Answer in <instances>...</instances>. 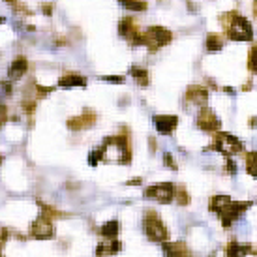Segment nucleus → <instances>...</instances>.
Returning a JSON list of instances; mask_svg holds the SVG:
<instances>
[{"mask_svg": "<svg viewBox=\"0 0 257 257\" xmlns=\"http://www.w3.org/2000/svg\"><path fill=\"white\" fill-rule=\"evenodd\" d=\"M100 154L101 160H105V162H118V164L130 162L128 143L124 137H109L100 149Z\"/></svg>", "mask_w": 257, "mask_h": 257, "instance_id": "obj_1", "label": "nucleus"}, {"mask_svg": "<svg viewBox=\"0 0 257 257\" xmlns=\"http://www.w3.org/2000/svg\"><path fill=\"white\" fill-rule=\"evenodd\" d=\"M235 19H223V23L227 25V34L231 40L235 42H250L251 36H253V30H251V25L248 19H244L240 15L233 14Z\"/></svg>", "mask_w": 257, "mask_h": 257, "instance_id": "obj_2", "label": "nucleus"}, {"mask_svg": "<svg viewBox=\"0 0 257 257\" xmlns=\"http://www.w3.org/2000/svg\"><path fill=\"white\" fill-rule=\"evenodd\" d=\"M145 233L149 235L150 240H156V242H164L167 238V229L165 223L160 220V216H156V212H147L145 214Z\"/></svg>", "mask_w": 257, "mask_h": 257, "instance_id": "obj_3", "label": "nucleus"}, {"mask_svg": "<svg viewBox=\"0 0 257 257\" xmlns=\"http://www.w3.org/2000/svg\"><path fill=\"white\" fill-rule=\"evenodd\" d=\"M169 42H171V32L167 29H164V27H150L149 32L143 34V43L150 51L162 49Z\"/></svg>", "mask_w": 257, "mask_h": 257, "instance_id": "obj_4", "label": "nucleus"}, {"mask_svg": "<svg viewBox=\"0 0 257 257\" xmlns=\"http://www.w3.org/2000/svg\"><path fill=\"white\" fill-rule=\"evenodd\" d=\"M212 149L221 152V154H225V156H235V154H238L242 150V143L236 137L229 136V134H218Z\"/></svg>", "mask_w": 257, "mask_h": 257, "instance_id": "obj_5", "label": "nucleus"}, {"mask_svg": "<svg viewBox=\"0 0 257 257\" xmlns=\"http://www.w3.org/2000/svg\"><path fill=\"white\" fill-rule=\"evenodd\" d=\"M251 207V201L248 203H242V201H229L225 208L220 212L221 216V221H223V225H231L235 220H238V216H242V212L246 208Z\"/></svg>", "mask_w": 257, "mask_h": 257, "instance_id": "obj_6", "label": "nucleus"}, {"mask_svg": "<svg viewBox=\"0 0 257 257\" xmlns=\"http://www.w3.org/2000/svg\"><path fill=\"white\" fill-rule=\"evenodd\" d=\"M145 195L154 201H160V203H171L173 197H175V186L169 184V182L150 186L145 190Z\"/></svg>", "mask_w": 257, "mask_h": 257, "instance_id": "obj_7", "label": "nucleus"}, {"mask_svg": "<svg viewBox=\"0 0 257 257\" xmlns=\"http://www.w3.org/2000/svg\"><path fill=\"white\" fill-rule=\"evenodd\" d=\"M30 235L34 238H40V240H47V238H53L55 236V227L47 216H40L32 227H30Z\"/></svg>", "mask_w": 257, "mask_h": 257, "instance_id": "obj_8", "label": "nucleus"}, {"mask_svg": "<svg viewBox=\"0 0 257 257\" xmlns=\"http://www.w3.org/2000/svg\"><path fill=\"white\" fill-rule=\"evenodd\" d=\"M177 124H179V116H175V114H156L154 116V126L164 136L173 134L175 128H177Z\"/></svg>", "mask_w": 257, "mask_h": 257, "instance_id": "obj_9", "label": "nucleus"}, {"mask_svg": "<svg viewBox=\"0 0 257 257\" xmlns=\"http://www.w3.org/2000/svg\"><path fill=\"white\" fill-rule=\"evenodd\" d=\"M197 126H199L201 130H205V132H214V130L220 128V118H218L210 109L203 107L199 116H197Z\"/></svg>", "mask_w": 257, "mask_h": 257, "instance_id": "obj_10", "label": "nucleus"}, {"mask_svg": "<svg viewBox=\"0 0 257 257\" xmlns=\"http://www.w3.org/2000/svg\"><path fill=\"white\" fill-rule=\"evenodd\" d=\"M208 100V90L203 86H190L188 94H186V103H193V105H205Z\"/></svg>", "mask_w": 257, "mask_h": 257, "instance_id": "obj_11", "label": "nucleus"}, {"mask_svg": "<svg viewBox=\"0 0 257 257\" xmlns=\"http://www.w3.org/2000/svg\"><path fill=\"white\" fill-rule=\"evenodd\" d=\"M29 70V62L25 60V58H17L14 64L10 66V70H8V75L12 81H17V79H21L25 73Z\"/></svg>", "mask_w": 257, "mask_h": 257, "instance_id": "obj_12", "label": "nucleus"}, {"mask_svg": "<svg viewBox=\"0 0 257 257\" xmlns=\"http://www.w3.org/2000/svg\"><path fill=\"white\" fill-rule=\"evenodd\" d=\"M86 81L83 75H77V73H70V75H66L58 81V86H62V88H70V86H85Z\"/></svg>", "mask_w": 257, "mask_h": 257, "instance_id": "obj_13", "label": "nucleus"}, {"mask_svg": "<svg viewBox=\"0 0 257 257\" xmlns=\"http://www.w3.org/2000/svg\"><path fill=\"white\" fill-rule=\"evenodd\" d=\"M94 120H96V116H94L92 113L88 114V111H86V113H83L81 116H77V118H72V120L68 122V124H70V128H73V130H81V128H86V126H90Z\"/></svg>", "mask_w": 257, "mask_h": 257, "instance_id": "obj_14", "label": "nucleus"}, {"mask_svg": "<svg viewBox=\"0 0 257 257\" xmlns=\"http://www.w3.org/2000/svg\"><path fill=\"white\" fill-rule=\"evenodd\" d=\"M164 251L167 255H190V250L182 242L177 244H164Z\"/></svg>", "mask_w": 257, "mask_h": 257, "instance_id": "obj_15", "label": "nucleus"}, {"mask_svg": "<svg viewBox=\"0 0 257 257\" xmlns=\"http://www.w3.org/2000/svg\"><path fill=\"white\" fill-rule=\"evenodd\" d=\"M118 231H120V223L116 220H111V221H107V223H103L101 235L107 236V238H114V236L118 235Z\"/></svg>", "mask_w": 257, "mask_h": 257, "instance_id": "obj_16", "label": "nucleus"}, {"mask_svg": "<svg viewBox=\"0 0 257 257\" xmlns=\"http://www.w3.org/2000/svg\"><path fill=\"white\" fill-rule=\"evenodd\" d=\"M229 201H231V199H229L227 195H216L214 199L210 201V210H212V212H216V214H220L221 210L225 208V205H227Z\"/></svg>", "mask_w": 257, "mask_h": 257, "instance_id": "obj_17", "label": "nucleus"}, {"mask_svg": "<svg viewBox=\"0 0 257 257\" xmlns=\"http://www.w3.org/2000/svg\"><path fill=\"white\" fill-rule=\"evenodd\" d=\"M122 6L126 10H132V12H145L147 10V4L143 0H118Z\"/></svg>", "mask_w": 257, "mask_h": 257, "instance_id": "obj_18", "label": "nucleus"}, {"mask_svg": "<svg viewBox=\"0 0 257 257\" xmlns=\"http://www.w3.org/2000/svg\"><path fill=\"white\" fill-rule=\"evenodd\" d=\"M223 47V38L218 34H208L207 38V49L208 51H220Z\"/></svg>", "mask_w": 257, "mask_h": 257, "instance_id": "obj_19", "label": "nucleus"}, {"mask_svg": "<svg viewBox=\"0 0 257 257\" xmlns=\"http://www.w3.org/2000/svg\"><path fill=\"white\" fill-rule=\"evenodd\" d=\"M120 250V242H111V246L109 244H103V246H98V250H96V253L98 255H109V253H116V251Z\"/></svg>", "mask_w": 257, "mask_h": 257, "instance_id": "obj_20", "label": "nucleus"}, {"mask_svg": "<svg viewBox=\"0 0 257 257\" xmlns=\"http://www.w3.org/2000/svg\"><path fill=\"white\" fill-rule=\"evenodd\" d=\"M130 73H132L136 79H139V83H141V85H147V83H149V72H147V70H143V68H137V66H134V68L130 70Z\"/></svg>", "mask_w": 257, "mask_h": 257, "instance_id": "obj_21", "label": "nucleus"}, {"mask_svg": "<svg viewBox=\"0 0 257 257\" xmlns=\"http://www.w3.org/2000/svg\"><path fill=\"white\" fill-rule=\"evenodd\" d=\"M244 253H251V250L242 248L240 244H231V248L227 250V255H244Z\"/></svg>", "mask_w": 257, "mask_h": 257, "instance_id": "obj_22", "label": "nucleus"}, {"mask_svg": "<svg viewBox=\"0 0 257 257\" xmlns=\"http://www.w3.org/2000/svg\"><path fill=\"white\" fill-rule=\"evenodd\" d=\"M255 167H257V162H255V152H250L248 156H246V169L250 175L255 177Z\"/></svg>", "mask_w": 257, "mask_h": 257, "instance_id": "obj_23", "label": "nucleus"}, {"mask_svg": "<svg viewBox=\"0 0 257 257\" xmlns=\"http://www.w3.org/2000/svg\"><path fill=\"white\" fill-rule=\"evenodd\" d=\"M177 193H180V205H188L190 203V197H188V193L182 190V188H179V190H175Z\"/></svg>", "mask_w": 257, "mask_h": 257, "instance_id": "obj_24", "label": "nucleus"}, {"mask_svg": "<svg viewBox=\"0 0 257 257\" xmlns=\"http://www.w3.org/2000/svg\"><path fill=\"white\" fill-rule=\"evenodd\" d=\"M255 57H257V49L253 47L250 53V70L251 72H255Z\"/></svg>", "mask_w": 257, "mask_h": 257, "instance_id": "obj_25", "label": "nucleus"}, {"mask_svg": "<svg viewBox=\"0 0 257 257\" xmlns=\"http://www.w3.org/2000/svg\"><path fill=\"white\" fill-rule=\"evenodd\" d=\"M6 238H8V231L0 225V248H2V244L6 242Z\"/></svg>", "mask_w": 257, "mask_h": 257, "instance_id": "obj_26", "label": "nucleus"}, {"mask_svg": "<svg viewBox=\"0 0 257 257\" xmlns=\"http://www.w3.org/2000/svg\"><path fill=\"white\" fill-rule=\"evenodd\" d=\"M103 79L109 81V83H124V79H122L120 75H118V77H116V75H109V77H103Z\"/></svg>", "mask_w": 257, "mask_h": 257, "instance_id": "obj_27", "label": "nucleus"}, {"mask_svg": "<svg viewBox=\"0 0 257 257\" xmlns=\"http://www.w3.org/2000/svg\"><path fill=\"white\" fill-rule=\"evenodd\" d=\"M8 2H14V0H8Z\"/></svg>", "mask_w": 257, "mask_h": 257, "instance_id": "obj_28", "label": "nucleus"}]
</instances>
